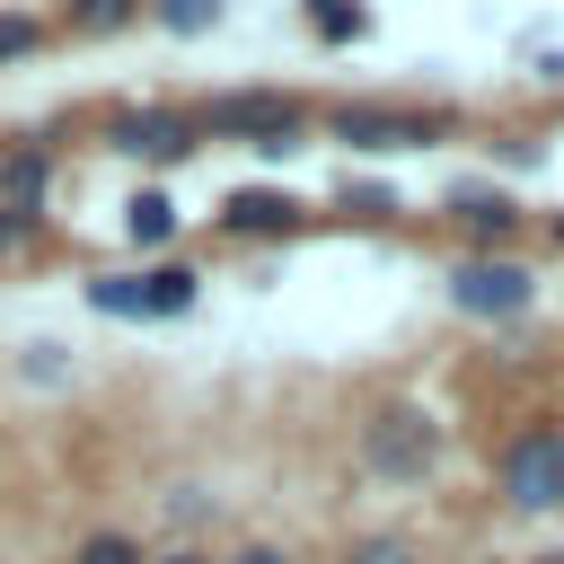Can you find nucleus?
Wrapping results in <instances>:
<instances>
[{"instance_id":"1","label":"nucleus","mask_w":564,"mask_h":564,"mask_svg":"<svg viewBox=\"0 0 564 564\" xmlns=\"http://www.w3.org/2000/svg\"><path fill=\"white\" fill-rule=\"evenodd\" d=\"M194 132H220V141H247V150L282 159V150H300L308 106H300V97H273V88H220V97H203Z\"/></svg>"},{"instance_id":"2","label":"nucleus","mask_w":564,"mask_h":564,"mask_svg":"<svg viewBox=\"0 0 564 564\" xmlns=\"http://www.w3.org/2000/svg\"><path fill=\"white\" fill-rule=\"evenodd\" d=\"M494 494L511 511H555L564 502V423H520L494 458Z\"/></svg>"},{"instance_id":"3","label":"nucleus","mask_w":564,"mask_h":564,"mask_svg":"<svg viewBox=\"0 0 564 564\" xmlns=\"http://www.w3.org/2000/svg\"><path fill=\"white\" fill-rule=\"evenodd\" d=\"M361 467L388 476V485H423V476L441 467V423H432L423 405H379V414L361 423Z\"/></svg>"},{"instance_id":"4","label":"nucleus","mask_w":564,"mask_h":564,"mask_svg":"<svg viewBox=\"0 0 564 564\" xmlns=\"http://www.w3.org/2000/svg\"><path fill=\"white\" fill-rule=\"evenodd\" d=\"M203 291L194 264H159V273H88V308L97 317H185Z\"/></svg>"},{"instance_id":"5","label":"nucleus","mask_w":564,"mask_h":564,"mask_svg":"<svg viewBox=\"0 0 564 564\" xmlns=\"http://www.w3.org/2000/svg\"><path fill=\"white\" fill-rule=\"evenodd\" d=\"M538 300V273L520 256H458L449 264V308L458 317H529Z\"/></svg>"},{"instance_id":"6","label":"nucleus","mask_w":564,"mask_h":564,"mask_svg":"<svg viewBox=\"0 0 564 564\" xmlns=\"http://www.w3.org/2000/svg\"><path fill=\"white\" fill-rule=\"evenodd\" d=\"M335 141L352 150H423V141H449V115H405V106H335L326 115Z\"/></svg>"},{"instance_id":"7","label":"nucleus","mask_w":564,"mask_h":564,"mask_svg":"<svg viewBox=\"0 0 564 564\" xmlns=\"http://www.w3.org/2000/svg\"><path fill=\"white\" fill-rule=\"evenodd\" d=\"M106 141H115L123 159L167 167V159H185V150H194V115H176V106H123V115L106 123Z\"/></svg>"},{"instance_id":"8","label":"nucleus","mask_w":564,"mask_h":564,"mask_svg":"<svg viewBox=\"0 0 564 564\" xmlns=\"http://www.w3.org/2000/svg\"><path fill=\"white\" fill-rule=\"evenodd\" d=\"M44 194H53V150L44 141L0 150V212H44Z\"/></svg>"},{"instance_id":"9","label":"nucleus","mask_w":564,"mask_h":564,"mask_svg":"<svg viewBox=\"0 0 564 564\" xmlns=\"http://www.w3.org/2000/svg\"><path fill=\"white\" fill-rule=\"evenodd\" d=\"M220 229L229 238H282V229H300V203L273 194V185H256V194H229L220 203Z\"/></svg>"},{"instance_id":"10","label":"nucleus","mask_w":564,"mask_h":564,"mask_svg":"<svg viewBox=\"0 0 564 564\" xmlns=\"http://www.w3.org/2000/svg\"><path fill=\"white\" fill-rule=\"evenodd\" d=\"M449 212H458V220H467V229L485 238V256H494V247H502V238L520 229V212H511L502 194H449Z\"/></svg>"},{"instance_id":"11","label":"nucleus","mask_w":564,"mask_h":564,"mask_svg":"<svg viewBox=\"0 0 564 564\" xmlns=\"http://www.w3.org/2000/svg\"><path fill=\"white\" fill-rule=\"evenodd\" d=\"M308 35H326V44H361V35H370V9H361V0H308Z\"/></svg>"},{"instance_id":"12","label":"nucleus","mask_w":564,"mask_h":564,"mask_svg":"<svg viewBox=\"0 0 564 564\" xmlns=\"http://www.w3.org/2000/svg\"><path fill=\"white\" fill-rule=\"evenodd\" d=\"M141 9H150V0H70L62 26H70V35H115V26H132Z\"/></svg>"},{"instance_id":"13","label":"nucleus","mask_w":564,"mask_h":564,"mask_svg":"<svg viewBox=\"0 0 564 564\" xmlns=\"http://www.w3.org/2000/svg\"><path fill=\"white\" fill-rule=\"evenodd\" d=\"M123 229H132L141 247H167V238H176V203H167V194L150 185V194H132V212H123Z\"/></svg>"},{"instance_id":"14","label":"nucleus","mask_w":564,"mask_h":564,"mask_svg":"<svg viewBox=\"0 0 564 564\" xmlns=\"http://www.w3.org/2000/svg\"><path fill=\"white\" fill-rule=\"evenodd\" d=\"M70 564H150V546H141L132 529H88V538L70 546Z\"/></svg>"},{"instance_id":"15","label":"nucleus","mask_w":564,"mask_h":564,"mask_svg":"<svg viewBox=\"0 0 564 564\" xmlns=\"http://www.w3.org/2000/svg\"><path fill=\"white\" fill-rule=\"evenodd\" d=\"M150 18L167 35H203V26H220V0H150Z\"/></svg>"},{"instance_id":"16","label":"nucleus","mask_w":564,"mask_h":564,"mask_svg":"<svg viewBox=\"0 0 564 564\" xmlns=\"http://www.w3.org/2000/svg\"><path fill=\"white\" fill-rule=\"evenodd\" d=\"M44 44V18H26V9H0V62H26Z\"/></svg>"},{"instance_id":"17","label":"nucleus","mask_w":564,"mask_h":564,"mask_svg":"<svg viewBox=\"0 0 564 564\" xmlns=\"http://www.w3.org/2000/svg\"><path fill=\"white\" fill-rule=\"evenodd\" d=\"M344 564H414V538H352Z\"/></svg>"},{"instance_id":"18","label":"nucleus","mask_w":564,"mask_h":564,"mask_svg":"<svg viewBox=\"0 0 564 564\" xmlns=\"http://www.w3.org/2000/svg\"><path fill=\"white\" fill-rule=\"evenodd\" d=\"M212 564H300L291 546H273V538H256V546H238V555H212Z\"/></svg>"},{"instance_id":"19","label":"nucleus","mask_w":564,"mask_h":564,"mask_svg":"<svg viewBox=\"0 0 564 564\" xmlns=\"http://www.w3.org/2000/svg\"><path fill=\"white\" fill-rule=\"evenodd\" d=\"M35 220H44V212H0V256H9V247H26V238H35Z\"/></svg>"},{"instance_id":"20","label":"nucleus","mask_w":564,"mask_h":564,"mask_svg":"<svg viewBox=\"0 0 564 564\" xmlns=\"http://www.w3.org/2000/svg\"><path fill=\"white\" fill-rule=\"evenodd\" d=\"M150 564H212L203 546H167V555H150Z\"/></svg>"},{"instance_id":"21","label":"nucleus","mask_w":564,"mask_h":564,"mask_svg":"<svg viewBox=\"0 0 564 564\" xmlns=\"http://www.w3.org/2000/svg\"><path fill=\"white\" fill-rule=\"evenodd\" d=\"M529 564H564V546H546V555H529Z\"/></svg>"},{"instance_id":"22","label":"nucleus","mask_w":564,"mask_h":564,"mask_svg":"<svg viewBox=\"0 0 564 564\" xmlns=\"http://www.w3.org/2000/svg\"><path fill=\"white\" fill-rule=\"evenodd\" d=\"M555 247H564V212H555Z\"/></svg>"}]
</instances>
